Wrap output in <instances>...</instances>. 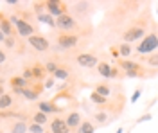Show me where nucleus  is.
Returning a JSON list of instances; mask_svg holds the SVG:
<instances>
[{"mask_svg": "<svg viewBox=\"0 0 158 133\" xmlns=\"http://www.w3.org/2000/svg\"><path fill=\"white\" fill-rule=\"evenodd\" d=\"M148 63H149V65H151V67H156V52H153V54L149 56Z\"/></svg>", "mask_w": 158, "mask_h": 133, "instance_id": "nucleus-33", "label": "nucleus"}, {"mask_svg": "<svg viewBox=\"0 0 158 133\" xmlns=\"http://www.w3.org/2000/svg\"><path fill=\"white\" fill-rule=\"evenodd\" d=\"M4 61H6V52H4L2 49H0V65H2Z\"/></svg>", "mask_w": 158, "mask_h": 133, "instance_id": "nucleus-36", "label": "nucleus"}, {"mask_svg": "<svg viewBox=\"0 0 158 133\" xmlns=\"http://www.w3.org/2000/svg\"><path fill=\"white\" fill-rule=\"evenodd\" d=\"M54 76V79H59V81H65V79H69V76H70V72L65 69V67H58V70L52 74Z\"/></svg>", "mask_w": 158, "mask_h": 133, "instance_id": "nucleus-22", "label": "nucleus"}, {"mask_svg": "<svg viewBox=\"0 0 158 133\" xmlns=\"http://www.w3.org/2000/svg\"><path fill=\"white\" fill-rule=\"evenodd\" d=\"M9 22H11V25L16 27V32H18L20 36H23V38H29L32 34H36V32H34V27L31 25V22L23 20V18H20V16H11Z\"/></svg>", "mask_w": 158, "mask_h": 133, "instance_id": "nucleus-2", "label": "nucleus"}, {"mask_svg": "<svg viewBox=\"0 0 158 133\" xmlns=\"http://www.w3.org/2000/svg\"><path fill=\"white\" fill-rule=\"evenodd\" d=\"M146 36V29L142 27V25H133V27H129L128 31L122 34V40H124V43H133V41L140 40V38H144Z\"/></svg>", "mask_w": 158, "mask_h": 133, "instance_id": "nucleus-7", "label": "nucleus"}, {"mask_svg": "<svg viewBox=\"0 0 158 133\" xmlns=\"http://www.w3.org/2000/svg\"><path fill=\"white\" fill-rule=\"evenodd\" d=\"M38 20L41 22V23H45V25H49V27H56V18H52V16L47 15V13L38 15Z\"/></svg>", "mask_w": 158, "mask_h": 133, "instance_id": "nucleus-21", "label": "nucleus"}, {"mask_svg": "<svg viewBox=\"0 0 158 133\" xmlns=\"http://www.w3.org/2000/svg\"><path fill=\"white\" fill-rule=\"evenodd\" d=\"M50 131L52 133H70V130L67 126V123H65V119L56 117V119L50 121Z\"/></svg>", "mask_w": 158, "mask_h": 133, "instance_id": "nucleus-11", "label": "nucleus"}, {"mask_svg": "<svg viewBox=\"0 0 158 133\" xmlns=\"http://www.w3.org/2000/svg\"><path fill=\"white\" fill-rule=\"evenodd\" d=\"M140 95H142V88H137V90H135V94L131 95V102H137Z\"/></svg>", "mask_w": 158, "mask_h": 133, "instance_id": "nucleus-32", "label": "nucleus"}, {"mask_svg": "<svg viewBox=\"0 0 158 133\" xmlns=\"http://www.w3.org/2000/svg\"><path fill=\"white\" fill-rule=\"evenodd\" d=\"M27 86H29V81H25L22 76L11 77V88H13V90H23V88H27Z\"/></svg>", "mask_w": 158, "mask_h": 133, "instance_id": "nucleus-15", "label": "nucleus"}, {"mask_svg": "<svg viewBox=\"0 0 158 133\" xmlns=\"http://www.w3.org/2000/svg\"><path fill=\"white\" fill-rule=\"evenodd\" d=\"M56 27L63 32H69V31H72V29L77 27V22H76L74 16H70L69 13H67V15H61V16L56 18Z\"/></svg>", "mask_w": 158, "mask_h": 133, "instance_id": "nucleus-9", "label": "nucleus"}, {"mask_svg": "<svg viewBox=\"0 0 158 133\" xmlns=\"http://www.w3.org/2000/svg\"><path fill=\"white\" fill-rule=\"evenodd\" d=\"M156 45H158L156 32L146 34V36L142 38V41H140V45H138L137 52H138V54H144V56H148V54H153V52H156Z\"/></svg>", "mask_w": 158, "mask_h": 133, "instance_id": "nucleus-1", "label": "nucleus"}, {"mask_svg": "<svg viewBox=\"0 0 158 133\" xmlns=\"http://www.w3.org/2000/svg\"><path fill=\"white\" fill-rule=\"evenodd\" d=\"M9 133H27V124H25V121H16V123H13Z\"/></svg>", "mask_w": 158, "mask_h": 133, "instance_id": "nucleus-20", "label": "nucleus"}, {"mask_svg": "<svg viewBox=\"0 0 158 133\" xmlns=\"http://www.w3.org/2000/svg\"><path fill=\"white\" fill-rule=\"evenodd\" d=\"M45 11H47V15H50L52 18H58L61 15H67V4L65 2H58V0H47L45 2Z\"/></svg>", "mask_w": 158, "mask_h": 133, "instance_id": "nucleus-4", "label": "nucleus"}, {"mask_svg": "<svg viewBox=\"0 0 158 133\" xmlns=\"http://www.w3.org/2000/svg\"><path fill=\"white\" fill-rule=\"evenodd\" d=\"M115 133H122V128H118V130H117V131H115Z\"/></svg>", "mask_w": 158, "mask_h": 133, "instance_id": "nucleus-40", "label": "nucleus"}, {"mask_svg": "<svg viewBox=\"0 0 158 133\" xmlns=\"http://www.w3.org/2000/svg\"><path fill=\"white\" fill-rule=\"evenodd\" d=\"M58 63L56 61H47L45 65H43V69H45V72H49V74H54V72L58 70Z\"/></svg>", "mask_w": 158, "mask_h": 133, "instance_id": "nucleus-29", "label": "nucleus"}, {"mask_svg": "<svg viewBox=\"0 0 158 133\" xmlns=\"http://www.w3.org/2000/svg\"><path fill=\"white\" fill-rule=\"evenodd\" d=\"M0 69H2V65H0Z\"/></svg>", "mask_w": 158, "mask_h": 133, "instance_id": "nucleus-41", "label": "nucleus"}, {"mask_svg": "<svg viewBox=\"0 0 158 133\" xmlns=\"http://www.w3.org/2000/svg\"><path fill=\"white\" fill-rule=\"evenodd\" d=\"M27 41H29L31 47H32L34 51H38V52H47L50 49L49 40H47L45 36H41V34H32V36L27 38Z\"/></svg>", "mask_w": 158, "mask_h": 133, "instance_id": "nucleus-8", "label": "nucleus"}, {"mask_svg": "<svg viewBox=\"0 0 158 133\" xmlns=\"http://www.w3.org/2000/svg\"><path fill=\"white\" fill-rule=\"evenodd\" d=\"M118 51V56H124V58H129L131 56V52H133V49H131V45L129 43H120L117 47Z\"/></svg>", "mask_w": 158, "mask_h": 133, "instance_id": "nucleus-23", "label": "nucleus"}, {"mask_svg": "<svg viewBox=\"0 0 158 133\" xmlns=\"http://www.w3.org/2000/svg\"><path fill=\"white\" fill-rule=\"evenodd\" d=\"M90 101L94 102V104H97V106H104L108 99H106V97H102V95H99L97 92H92V94H90Z\"/></svg>", "mask_w": 158, "mask_h": 133, "instance_id": "nucleus-26", "label": "nucleus"}, {"mask_svg": "<svg viewBox=\"0 0 158 133\" xmlns=\"http://www.w3.org/2000/svg\"><path fill=\"white\" fill-rule=\"evenodd\" d=\"M111 56H113V58H120V56H118L117 47H111Z\"/></svg>", "mask_w": 158, "mask_h": 133, "instance_id": "nucleus-35", "label": "nucleus"}, {"mask_svg": "<svg viewBox=\"0 0 158 133\" xmlns=\"http://www.w3.org/2000/svg\"><path fill=\"white\" fill-rule=\"evenodd\" d=\"M31 74H32V79H43V76H45V69H43V65H36V67H32V69H31Z\"/></svg>", "mask_w": 158, "mask_h": 133, "instance_id": "nucleus-24", "label": "nucleus"}, {"mask_svg": "<svg viewBox=\"0 0 158 133\" xmlns=\"http://www.w3.org/2000/svg\"><path fill=\"white\" fill-rule=\"evenodd\" d=\"M56 43H58L59 51H69V49H74L79 43V34H70V32H63L56 38Z\"/></svg>", "mask_w": 158, "mask_h": 133, "instance_id": "nucleus-3", "label": "nucleus"}, {"mask_svg": "<svg viewBox=\"0 0 158 133\" xmlns=\"http://www.w3.org/2000/svg\"><path fill=\"white\" fill-rule=\"evenodd\" d=\"M2 94H4V88H2V85H0V95H2Z\"/></svg>", "mask_w": 158, "mask_h": 133, "instance_id": "nucleus-39", "label": "nucleus"}, {"mask_svg": "<svg viewBox=\"0 0 158 133\" xmlns=\"http://www.w3.org/2000/svg\"><path fill=\"white\" fill-rule=\"evenodd\" d=\"M31 123L38 124V126H45V124L49 123V115H45V113H41V112H36L31 115Z\"/></svg>", "mask_w": 158, "mask_h": 133, "instance_id": "nucleus-17", "label": "nucleus"}, {"mask_svg": "<svg viewBox=\"0 0 158 133\" xmlns=\"http://www.w3.org/2000/svg\"><path fill=\"white\" fill-rule=\"evenodd\" d=\"M27 133H45V128L31 123V124H27Z\"/></svg>", "mask_w": 158, "mask_h": 133, "instance_id": "nucleus-28", "label": "nucleus"}, {"mask_svg": "<svg viewBox=\"0 0 158 133\" xmlns=\"http://www.w3.org/2000/svg\"><path fill=\"white\" fill-rule=\"evenodd\" d=\"M95 121H97L99 124H101V126H106V124H110L108 121V115H106V112H97L95 113Z\"/></svg>", "mask_w": 158, "mask_h": 133, "instance_id": "nucleus-27", "label": "nucleus"}, {"mask_svg": "<svg viewBox=\"0 0 158 133\" xmlns=\"http://www.w3.org/2000/svg\"><path fill=\"white\" fill-rule=\"evenodd\" d=\"M41 90H43V86L41 85H38V86H27V88H23L22 90V97H25L27 101H36L40 97V94H41Z\"/></svg>", "mask_w": 158, "mask_h": 133, "instance_id": "nucleus-10", "label": "nucleus"}, {"mask_svg": "<svg viewBox=\"0 0 158 133\" xmlns=\"http://www.w3.org/2000/svg\"><path fill=\"white\" fill-rule=\"evenodd\" d=\"M97 72L99 76H102L104 79H110V74H111V65L106 61H99L97 63Z\"/></svg>", "mask_w": 158, "mask_h": 133, "instance_id": "nucleus-16", "label": "nucleus"}, {"mask_svg": "<svg viewBox=\"0 0 158 133\" xmlns=\"http://www.w3.org/2000/svg\"><path fill=\"white\" fill-rule=\"evenodd\" d=\"M0 32L6 36V38H11L15 31H13V25H11L9 18H6V16H0Z\"/></svg>", "mask_w": 158, "mask_h": 133, "instance_id": "nucleus-14", "label": "nucleus"}, {"mask_svg": "<svg viewBox=\"0 0 158 133\" xmlns=\"http://www.w3.org/2000/svg\"><path fill=\"white\" fill-rule=\"evenodd\" d=\"M77 133H95V124L92 121H81L77 126Z\"/></svg>", "mask_w": 158, "mask_h": 133, "instance_id": "nucleus-18", "label": "nucleus"}, {"mask_svg": "<svg viewBox=\"0 0 158 133\" xmlns=\"http://www.w3.org/2000/svg\"><path fill=\"white\" fill-rule=\"evenodd\" d=\"M36 108H38V112L45 113V115H49V113H56V112H59V110H61L58 104H54L52 101H40Z\"/></svg>", "mask_w": 158, "mask_h": 133, "instance_id": "nucleus-12", "label": "nucleus"}, {"mask_svg": "<svg viewBox=\"0 0 158 133\" xmlns=\"http://www.w3.org/2000/svg\"><path fill=\"white\" fill-rule=\"evenodd\" d=\"M52 85H54V79H49V81L45 83V88H50Z\"/></svg>", "mask_w": 158, "mask_h": 133, "instance_id": "nucleus-37", "label": "nucleus"}, {"mask_svg": "<svg viewBox=\"0 0 158 133\" xmlns=\"http://www.w3.org/2000/svg\"><path fill=\"white\" fill-rule=\"evenodd\" d=\"M118 67L126 72L128 77H138V76L144 74V72H142V67H140L138 63L131 61V60H118Z\"/></svg>", "mask_w": 158, "mask_h": 133, "instance_id": "nucleus-5", "label": "nucleus"}, {"mask_svg": "<svg viewBox=\"0 0 158 133\" xmlns=\"http://www.w3.org/2000/svg\"><path fill=\"white\" fill-rule=\"evenodd\" d=\"M88 7H90L88 2H77L76 4V11L77 13H85V11H88Z\"/></svg>", "mask_w": 158, "mask_h": 133, "instance_id": "nucleus-30", "label": "nucleus"}, {"mask_svg": "<svg viewBox=\"0 0 158 133\" xmlns=\"http://www.w3.org/2000/svg\"><path fill=\"white\" fill-rule=\"evenodd\" d=\"M76 63L83 69H94V67H97L99 58L92 52H81V54L76 56Z\"/></svg>", "mask_w": 158, "mask_h": 133, "instance_id": "nucleus-6", "label": "nucleus"}, {"mask_svg": "<svg viewBox=\"0 0 158 133\" xmlns=\"http://www.w3.org/2000/svg\"><path fill=\"white\" fill-rule=\"evenodd\" d=\"M81 113L79 112H70L69 115H67V119H65V123H67V126H69V130H77V126L81 124Z\"/></svg>", "mask_w": 158, "mask_h": 133, "instance_id": "nucleus-13", "label": "nucleus"}, {"mask_svg": "<svg viewBox=\"0 0 158 133\" xmlns=\"http://www.w3.org/2000/svg\"><path fill=\"white\" fill-rule=\"evenodd\" d=\"M34 11H36V15H41L45 11V2H36L34 4Z\"/></svg>", "mask_w": 158, "mask_h": 133, "instance_id": "nucleus-31", "label": "nucleus"}, {"mask_svg": "<svg viewBox=\"0 0 158 133\" xmlns=\"http://www.w3.org/2000/svg\"><path fill=\"white\" fill-rule=\"evenodd\" d=\"M4 40H6V36H4V34H2V32H0V41H2V43H4Z\"/></svg>", "mask_w": 158, "mask_h": 133, "instance_id": "nucleus-38", "label": "nucleus"}, {"mask_svg": "<svg viewBox=\"0 0 158 133\" xmlns=\"http://www.w3.org/2000/svg\"><path fill=\"white\" fill-rule=\"evenodd\" d=\"M94 92H97L99 95H102V97H106V99H108V95L111 94V88H110L106 83H101V85H97V88H95Z\"/></svg>", "mask_w": 158, "mask_h": 133, "instance_id": "nucleus-25", "label": "nucleus"}, {"mask_svg": "<svg viewBox=\"0 0 158 133\" xmlns=\"http://www.w3.org/2000/svg\"><path fill=\"white\" fill-rule=\"evenodd\" d=\"M4 43H6L7 47H13V45H15V36H11V38H6V40H4Z\"/></svg>", "mask_w": 158, "mask_h": 133, "instance_id": "nucleus-34", "label": "nucleus"}, {"mask_svg": "<svg viewBox=\"0 0 158 133\" xmlns=\"http://www.w3.org/2000/svg\"><path fill=\"white\" fill-rule=\"evenodd\" d=\"M13 106V95L11 94H2L0 95V110H7V108H11Z\"/></svg>", "mask_w": 158, "mask_h": 133, "instance_id": "nucleus-19", "label": "nucleus"}, {"mask_svg": "<svg viewBox=\"0 0 158 133\" xmlns=\"http://www.w3.org/2000/svg\"><path fill=\"white\" fill-rule=\"evenodd\" d=\"M0 133H4V131H0Z\"/></svg>", "mask_w": 158, "mask_h": 133, "instance_id": "nucleus-42", "label": "nucleus"}]
</instances>
